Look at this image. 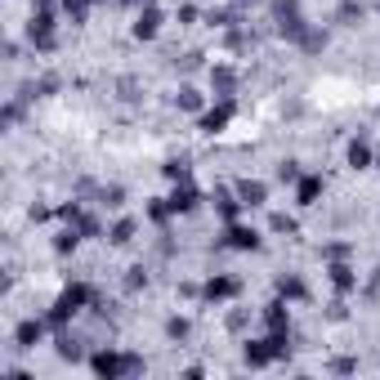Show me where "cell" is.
I'll list each match as a JSON object with an SVG mask.
<instances>
[{"label": "cell", "mask_w": 380, "mask_h": 380, "mask_svg": "<svg viewBox=\"0 0 380 380\" xmlns=\"http://www.w3.org/2000/svg\"><path fill=\"white\" fill-rule=\"evenodd\" d=\"M90 300H94V291H90L86 282H72V287H68V291H63L58 300H54V309H49V318H45V322L54 327V332H63V327L72 322V313H81Z\"/></svg>", "instance_id": "cell-1"}, {"label": "cell", "mask_w": 380, "mask_h": 380, "mask_svg": "<svg viewBox=\"0 0 380 380\" xmlns=\"http://www.w3.org/2000/svg\"><path fill=\"white\" fill-rule=\"evenodd\" d=\"M90 367H94V376L117 380V376H139L143 371V358L139 354H117V349H98L90 358Z\"/></svg>", "instance_id": "cell-2"}, {"label": "cell", "mask_w": 380, "mask_h": 380, "mask_svg": "<svg viewBox=\"0 0 380 380\" xmlns=\"http://www.w3.org/2000/svg\"><path fill=\"white\" fill-rule=\"evenodd\" d=\"M287 340L291 332H269L264 340H246V367H269L287 354Z\"/></svg>", "instance_id": "cell-3"}, {"label": "cell", "mask_w": 380, "mask_h": 380, "mask_svg": "<svg viewBox=\"0 0 380 380\" xmlns=\"http://www.w3.org/2000/svg\"><path fill=\"white\" fill-rule=\"evenodd\" d=\"M27 36L36 49H54V5L41 0L36 9H31V23H27Z\"/></svg>", "instance_id": "cell-4"}, {"label": "cell", "mask_w": 380, "mask_h": 380, "mask_svg": "<svg viewBox=\"0 0 380 380\" xmlns=\"http://www.w3.org/2000/svg\"><path fill=\"white\" fill-rule=\"evenodd\" d=\"M224 246H228V251H260V233L233 220V224L224 228Z\"/></svg>", "instance_id": "cell-5"}, {"label": "cell", "mask_w": 380, "mask_h": 380, "mask_svg": "<svg viewBox=\"0 0 380 380\" xmlns=\"http://www.w3.org/2000/svg\"><path fill=\"white\" fill-rule=\"evenodd\" d=\"M166 202H170V210H175V215H188V210H197V202H202V192H197V188L188 184V179H184V184H175V192L166 197Z\"/></svg>", "instance_id": "cell-6"}, {"label": "cell", "mask_w": 380, "mask_h": 380, "mask_svg": "<svg viewBox=\"0 0 380 380\" xmlns=\"http://www.w3.org/2000/svg\"><path fill=\"white\" fill-rule=\"evenodd\" d=\"M63 220H68L81 237H98V220H94V215H86L76 202H72V206H63Z\"/></svg>", "instance_id": "cell-7"}, {"label": "cell", "mask_w": 380, "mask_h": 380, "mask_svg": "<svg viewBox=\"0 0 380 380\" xmlns=\"http://www.w3.org/2000/svg\"><path fill=\"white\" fill-rule=\"evenodd\" d=\"M237 295V277H210V282L202 287V300L220 304V300H233Z\"/></svg>", "instance_id": "cell-8"}, {"label": "cell", "mask_w": 380, "mask_h": 380, "mask_svg": "<svg viewBox=\"0 0 380 380\" xmlns=\"http://www.w3.org/2000/svg\"><path fill=\"white\" fill-rule=\"evenodd\" d=\"M130 31H135V41H153L157 31H161V9L148 5V9L139 14V19H135V27H130Z\"/></svg>", "instance_id": "cell-9"}, {"label": "cell", "mask_w": 380, "mask_h": 380, "mask_svg": "<svg viewBox=\"0 0 380 380\" xmlns=\"http://www.w3.org/2000/svg\"><path fill=\"white\" fill-rule=\"evenodd\" d=\"M45 327H49V322H41V318H27V322H19V332H14L19 349H36V344H41V336H45Z\"/></svg>", "instance_id": "cell-10"}, {"label": "cell", "mask_w": 380, "mask_h": 380, "mask_svg": "<svg viewBox=\"0 0 380 380\" xmlns=\"http://www.w3.org/2000/svg\"><path fill=\"white\" fill-rule=\"evenodd\" d=\"M322 175H300V188H295V202L300 206H318V197H322Z\"/></svg>", "instance_id": "cell-11"}, {"label": "cell", "mask_w": 380, "mask_h": 380, "mask_svg": "<svg viewBox=\"0 0 380 380\" xmlns=\"http://www.w3.org/2000/svg\"><path fill=\"white\" fill-rule=\"evenodd\" d=\"M228 121H233V103H228V98H224L220 108H210V112H202V130H206V135H215V130H224Z\"/></svg>", "instance_id": "cell-12"}, {"label": "cell", "mask_w": 380, "mask_h": 380, "mask_svg": "<svg viewBox=\"0 0 380 380\" xmlns=\"http://www.w3.org/2000/svg\"><path fill=\"white\" fill-rule=\"evenodd\" d=\"M264 327H269V332H291V318H287L282 295H277L273 304H264Z\"/></svg>", "instance_id": "cell-13"}, {"label": "cell", "mask_w": 380, "mask_h": 380, "mask_svg": "<svg viewBox=\"0 0 380 380\" xmlns=\"http://www.w3.org/2000/svg\"><path fill=\"white\" fill-rule=\"evenodd\" d=\"M327 273H332V287H336L340 295L358 287V273H354V269H349V264H344V260H332V269H327Z\"/></svg>", "instance_id": "cell-14"}, {"label": "cell", "mask_w": 380, "mask_h": 380, "mask_svg": "<svg viewBox=\"0 0 380 380\" xmlns=\"http://www.w3.org/2000/svg\"><path fill=\"white\" fill-rule=\"evenodd\" d=\"M237 197H242V206H264L269 188H264L260 179H242V184H237Z\"/></svg>", "instance_id": "cell-15"}, {"label": "cell", "mask_w": 380, "mask_h": 380, "mask_svg": "<svg viewBox=\"0 0 380 380\" xmlns=\"http://www.w3.org/2000/svg\"><path fill=\"white\" fill-rule=\"evenodd\" d=\"M277 295H282V300H304V295H309V287L300 282V277H277Z\"/></svg>", "instance_id": "cell-16"}, {"label": "cell", "mask_w": 380, "mask_h": 380, "mask_svg": "<svg viewBox=\"0 0 380 380\" xmlns=\"http://www.w3.org/2000/svg\"><path fill=\"white\" fill-rule=\"evenodd\" d=\"M349 166H354V170H367V166H371V143H367V139H354V143H349Z\"/></svg>", "instance_id": "cell-17"}, {"label": "cell", "mask_w": 380, "mask_h": 380, "mask_svg": "<svg viewBox=\"0 0 380 380\" xmlns=\"http://www.w3.org/2000/svg\"><path fill=\"white\" fill-rule=\"evenodd\" d=\"M215 210H220V215H224V220H228V224H233V220H237V210H242V197H228V192H215Z\"/></svg>", "instance_id": "cell-18"}, {"label": "cell", "mask_w": 380, "mask_h": 380, "mask_svg": "<svg viewBox=\"0 0 380 380\" xmlns=\"http://www.w3.org/2000/svg\"><path fill=\"white\" fill-rule=\"evenodd\" d=\"M210 86L220 90V94H233V86H237V72H233V68H215V72H210Z\"/></svg>", "instance_id": "cell-19"}, {"label": "cell", "mask_w": 380, "mask_h": 380, "mask_svg": "<svg viewBox=\"0 0 380 380\" xmlns=\"http://www.w3.org/2000/svg\"><path fill=\"white\" fill-rule=\"evenodd\" d=\"M108 237H112V246H130V242H135V220H121Z\"/></svg>", "instance_id": "cell-20"}, {"label": "cell", "mask_w": 380, "mask_h": 380, "mask_svg": "<svg viewBox=\"0 0 380 380\" xmlns=\"http://www.w3.org/2000/svg\"><path fill=\"white\" fill-rule=\"evenodd\" d=\"M76 242H81V233L68 224V228H63V233L54 237V251H58V255H68V251H76Z\"/></svg>", "instance_id": "cell-21"}, {"label": "cell", "mask_w": 380, "mask_h": 380, "mask_svg": "<svg viewBox=\"0 0 380 380\" xmlns=\"http://www.w3.org/2000/svg\"><path fill=\"white\" fill-rule=\"evenodd\" d=\"M58 358H68V362H76V358H81V344H76L68 332H58Z\"/></svg>", "instance_id": "cell-22"}, {"label": "cell", "mask_w": 380, "mask_h": 380, "mask_svg": "<svg viewBox=\"0 0 380 380\" xmlns=\"http://www.w3.org/2000/svg\"><path fill=\"white\" fill-rule=\"evenodd\" d=\"M175 103L184 108V112H202V94H197V90H179V94H175Z\"/></svg>", "instance_id": "cell-23"}, {"label": "cell", "mask_w": 380, "mask_h": 380, "mask_svg": "<svg viewBox=\"0 0 380 380\" xmlns=\"http://www.w3.org/2000/svg\"><path fill=\"white\" fill-rule=\"evenodd\" d=\"M188 332H192L188 318H170V322H166V336H170V340H188Z\"/></svg>", "instance_id": "cell-24"}, {"label": "cell", "mask_w": 380, "mask_h": 380, "mask_svg": "<svg viewBox=\"0 0 380 380\" xmlns=\"http://www.w3.org/2000/svg\"><path fill=\"white\" fill-rule=\"evenodd\" d=\"M233 19H237L233 9H210V14H206V23H210V27H228Z\"/></svg>", "instance_id": "cell-25"}, {"label": "cell", "mask_w": 380, "mask_h": 380, "mask_svg": "<svg viewBox=\"0 0 380 380\" xmlns=\"http://www.w3.org/2000/svg\"><path fill=\"white\" fill-rule=\"evenodd\" d=\"M277 179H282V184H300V166H295V161H282V166H277Z\"/></svg>", "instance_id": "cell-26"}, {"label": "cell", "mask_w": 380, "mask_h": 380, "mask_svg": "<svg viewBox=\"0 0 380 380\" xmlns=\"http://www.w3.org/2000/svg\"><path fill=\"white\" fill-rule=\"evenodd\" d=\"M166 179L184 184V179H188V161H166Z\"/></svg>", "instance_id": "cell-27"}, {"label": "cell", "mask_w": 380, "mask_h": 380, "mask_svg": "<svg viewBox=\"0 0 380 380\" xmlns=\"http://www.w3.org/2000/svg\"><path fill=\"white\" fill-rule=\"evenodd\" d=\"M287 14H300V0H273V19H287Z\"/></svg>", "instance_id": "cell-28"}, {"label": "cell", "mask_w": 380, "mask_h": 380, "mask_svg": "<svg viewBox=\"0 0 380 380\" xmlns=\"http://www.w3.org/2000/svg\"><path fill=\"white\" fill-rule=\"evenodd\" d=\"M63 9L72 14V23H81V19H86V9H90V0H63Z\"/></svg>", "instance_id": "cell-29"}, {"label": "cell", "mask_w": 380, "mask_h": 380, "mask_svg": "<svg viewBox=\"0 0 380 380\" xmlns=\"http://www.w3.org/2000/svg\"><path fill=\"white\" fill-rule=\"evenodd\" d=\"M300 45H304V49H309V54H318V49H322V45H327V31H309V36H304V41H300Z\"/></svg>", "instance_id": "cell-30"}, {"label": "cell", "mask_w": 380, "mask_h": 380, "mask_svg": "<svg viewBox=\"0 0 380 380\" xmlns=\"http://www.w3.org/2000/svg\"><path fill=\"white\" fill-rule=\"evenodd\" d=\"M273 233H295V220H291V215H273Z\"/></svg>", "instance_id": "cell-31"}, {"label": "cell", "mask_w": 380, "mask_h": 380, "mask_svg": "<svg viewBox=\"0 0 380 380\" xmlns=\"http://www.w3.org/2000/svg\"><path fill=\"white\" fill-rule=\"evenodd\" d=\"M125 287H130V291H139V287H148V273H143V269H130V277H125Z\"/></svg>", "instance_id": "cell-32"}, {"label": "cell", "mask_w": 380, "mask_h": 380, "mask_svg": "<svg viewBox=\"0 0 380 380\" xmlns=\"http://www.w3.org/2000/svg\"><path fill=\"white\" fill-rule=\"evenodd\" d=\"M148 215L161 224V220H166V215H175V210H170V202H153V206H148Z\"/></svg>", "instance_id": "cell-33"}, {"label": "cell", "mask_w": 380, "mask_h": 380, "mask_svg": "<svg viewBox=\"0 0 380 380\" xmlns=\"http://www.w3.org/2000/svg\"><path fill=\"white\" fill-rule=\"evenodd\" d=\"M121 197H125L121 188H103V206H121Z\"/></svg>", "instance_id": "cell-34"}, {"label": "cell", "mask_w": 380, "mask_h": 380, "mask_svg": "<svg viewBox=\"0 0 380 380\" xmlns=\"http://www.w3.org/2000/svg\"><path fill=\"white\" fill-rule=\"evenodd\" d=\"M125 5H148V0H125Z\"/></svg>", "instance_id": "cell-35"}, {"label": "cell", "mask_w": 380, "mask_h": 380, "mask_svg": "<svg viewBox=\"0 0 380 380\" xmlns=\"http://www.w3.org/2000/svg\"><path fill=\"white\" fill-rule=\"evenodd\" d=\"M233 5H251V0H233Z\"/></svg>", "instance_id": "cell-36"}]
</instances>
